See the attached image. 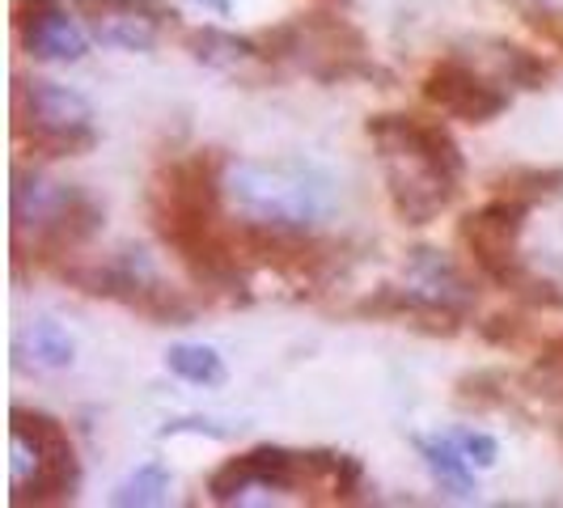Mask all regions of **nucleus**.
Masks as SVG:
<instances>
[{
	"label": "nucleus",
	"instance_id": "obj_20",
	"mask_svg": "<svg viewBox=\"0 0 563 508\" xmlns=\"http://www.w3.org/2000/svg\"><path fill=\"white\" fill-rule=\"evenodd\" d=\"M166 368L191 386H225L229 368L217 347L208 343H174L166 352Z\"/></svg>",
	"mask_w": 563,
	"mask_h": 508
},
{
	"label": "nucleus",
	"instance_id": "obj_24",
	"mask_svg": "<svg viewBox=\"0 0 563 508\" xmlns=\"http://www.w3.org/2000/svg\"><path fill=\"white\" fill-rule=\"evenodd\" d=\"M521 22L534 30L542 43H551L555 52H563V9H551V4H534V9H526V18H521Z\"/></svg>",
	"mask_w": 563,
	"mask_h": 508
},
{
	"label": "nucleus",
	"instance_id": "obj_19",
	"mask_svg": "<svg viewBox=\"0 0 563 508\" xmlns=\"http://www.w3.org/2000/svg\"><path fill=\"white\" fill-rule=\"evenodd\" d=\"M492 196H508L526 208H534L542 199H555L563 191V169H538V166H517L508 174H496L492 183Z\"/></svg>",
	"mask_w": 563,
	"mask_h": 508
},
{
	"label": "nucleus",
	"instance_id": "obj_14",
	"mask_svg": "<svg viewBox=\"0 0 563 508\" xmlns=\"http://www.w3.org/2000/svg\"><path fill=\"white\" fill-rule=\"evenodd\" d=\"M73 9L89 38L114 52H153L174 22L166 0H73Z\"/></svg>",
	"mask_w": 563,
	"mask_h": 508
},
{
	"label": "nucleus",
	"instance_id": "obj_21",
	"mask_svg": "<svg viewBox=\"0 0 563 508\" xmlns=\"http://www.w3.org/2000/svg\"><path fill=\"white\" fill-rule=\"evenodd\" d=\"M492 47H496V59H500V68H505L508 85L547 89V85L555 81V68L542 56H534V52H526V47H517V43H492Z\"/></svg>",
	"mask_w": 563,
	"mask_h": 508
},
{
	"label": "nucleus",
	"instance_id": "obj_11",
	"mask_svg": "<svg viewBox=\"0 0 563 508\" xmlns=\"http://www.w3.org/2000/svg\"><path fill=\"white\" fill-rule=\"evenodd\" d=\"M233 242L246 258V267H267L292 284H322L335 272V242L318 238V229L297 225H258V221H238Z\"/></svg>",
	"mask_w": 563,
	"mask_h": 508
},
{
	"label": "nucleus",
	"instance_id": "obj_18",
	"mask_svg": "<svg viewBox=\"0 0 563 508\" xmlns=\"http://www.w3.org/2000/svg\"><path fill=\"white\" fill-rule=\"evenodd\" d=\"M416 450H420L423 466L437 475L441 487H450L453 496H475L471 462H466V453H462V445H457L453 437H441V441H423V437H416Z\"/></svg>",
	"mask_w": 563,
	"mask_h": 508
},
{
	"label": "nucleus",
	"instance_id": "obj_3",
	"mask_svg": "<svg viewBox=\"0 0 563 508\" xmlns=\"http://www.w3.org/2000/svg\"><path fill=\"white\" fill-rule=\"evenodd\" d=\"M251 492H288L310 505H356L365 500V466L352 453L335 450H284L254 445L225 457L208 475L212 505H242Z\"/></svg>",
	"mask_w": 563,
	"mask_h": 508
},
{
	"label": "nucleus",
	"instance_id": "obj_12",
	"mask_svg": "<svg viewBox=\"0 0 563 508\" xmlns=\"http://www.w3.org/2000/svg\"><path fill=\"white\" fill-rule=\"evenodd\" d=\"M423 102L432 111L450 114L457 123L471 128H487L492 119H500L508 111V89L496 77L479 73L475 64H466L462 56H441L420 81Z\"/></svg>",
	"mask_w": 563,
	"mask_h": 508
},
{
	"label": "nucleus",
	"instance_id": "obj_16",
	"mask_svg": "<svg viewBox=\"0 0 563 508\" xmlns=\"http://www.w3.org/2000/svg\"><path fill=\"white\" fill-rule=\"evenodd\" d=\"M183 47L191 52V59L217 68V73H246V68H267V64H276L258 38H238V34L217 30V26L191 30V34L183 38Z\"/></svg>",
	"mask_w": 563,
	"mask_h": 508
},
{
	"label": "nucleus",
	"instance_id": "obj_8",
	"mask_svg": "<svg viewBox=\"0 0 563 508\" xmlns=\"http://www.w3.org/2000/svg\"><path fill=\"white\" fill-rule=\"evenodd\" d=\"M258 43L267 47V56L297 64L306 77L322 85H343L373 77L377 64L368 52V38L361 26H352L347 18H339L331 9H313V13H297L280 26L263 30Z\"/></svg>",
	"mask_w": 563,
	"mask_h": 508
},
{
	"label": "nucleus",
	"instance_id": "obj_17",
	"mask_svg": "<svg viewBox=\"0 0 563 508\" xmlns=\"http://www.w3.org/2000/svg\"><path fill=\"white\" fill-rule=\"evenodd\" d=\"M13 352H18L26 365L52 368V373H59V368L73 365V356H77V343H73V335L59 327L56 318H34L26 331L18 335Z\"/></svg>",
	"mask_w": 563,
	"mask_h": 508
},
{
	"label": "nucleus",
	"instance_id": "obj_4",
	"mask_svg": "<svg viewBox=\"0 0 563 508\" xmlns=\"http://www.w3.org/2000/svg\"><path fill=\"white\" fill-rule=\"evenodd\" d=\"M102 229V208L81 187L38 169H13V272H59Z\"/></svg>",
	"mask_w": 563,
	"mask_h": 508
},
{
	"label": "nucleus",
	"instance_id": "obj_10",
	"mask_svg": "<svg viewBox=\"0 0 563 508\" xmlns=\"http://www.w3.org/2000/svg\"><path fill=\"white\" fill-rule=\"evenodd\" d=\"M530 208L508 196H492L483 208L466 212L457 221V246L466 254V263L479 272L487 284L512 288L517 297L534 301V306H563L555 284L530 280L526 263H521V233H526Z\"/></svg>",
	"mask_w": 563,
	"mask_h": 508
},
{
	"label": "nucleus",
	"instance_id": "obj_7",
	"mask_svg": "<svg viewBox=\"0 0 563 508\" xmlns=\"http://www.w3.org/2000/svg\"><path fill=\"white\" fill-rule=\"evenodd\" d=\"M9 432H13V505H73L81 492V457L68 437V428L34 407H13L9 411Z\"/></svg>",
	"mask_w": 563,
	"mask_h": 508
},
{
	"label": "nucleus",
	"instance_id": "obj_13",
	"mask_svg": "<svg viewBox=\"0 0 563 508\" xmlns=\"http://www.w3.org/2000/svg\"><path fill=\"white\" fill-rule=\"evenodd\" d=\"M13 38L34 64H77L89 52V30L64 0H13Z\"/></svg>",
	"mask_w": 563,
	"mask_h": 508
},
{
	"label": "nucleus",
	"instance_id": "obj_6",
	"mask_svg": "<svg viewBox=\"0 0 563 508\" xmlns=\"http://www.w3.org/2000/svg\"><path fill=\"white\" fill-rule=\"evenodd\" d=\"M13 144L34 162L85 157L98 144L93 107L77 89L47 77H13Z\"/></svg>",
	"mask_w": 563,
	"mask_h": 508
},
{
	"label": "nucleus",
	"instance_id": "obj_9",
	"mask_svg": "<svg viewBox=\"0 0 563 508\" xmlns=\"http://www.w3.org/2000/svg\"><path fill=\"white\" fill-rule=\"evenodd\" d=\"M59 276L85 297L114 301L123 310L157 322V327H187L196 318V306L183 297V288H174L153 267V258L144 251H132V246L107 254V258H81L77 254L73 263L59 267Z\"/></svg>",
	"mask_w": 563,
	"mask_h": 508
},
{
	"label": "nucleus",
	"instance_id": "obj_5",
	"mask_svg": "<svg viewBox=\"0 0 563 508\" xmlns=\"http://www.w3.org/2000/svg\"><path fill=\"white\" fill-rule=\"evenodd\" d=\"M225 199L242 221L318 229L339 212L335 178L297 157L225 162Z\"/></svg>",
	"mask_w": 563,
	"mask_h": 508
},
{
	"label": "nucleus",
	"instance_id": "obj_23",
	"mask_svg": "<svg viewBox=\"0 0 563 508\" xmlns=\"http://www.w3.org/2000/svg\"><path fill=\"white\" fill-rule=\"evenodd\" d=\"M479 331L487 343L508 347V352H521L530 343V335H534V322H526L521 313H492L487 322H479Z\"/></svg>",
	"mask_w": 563,
	"mask_h": 508
},
{
	"label": "nucleus",
	"instance_id": "obj_26",
	"mask_svg": "<svg viewBox=\"0 0 563 508\" xmlns=\"http://www.w3.org/2000/svg\"><path fill=\"white\" fill-rule=\"evenodd\" d=\"M534 373L542 377V382H551L555 390H563V335H551L538 343Z\"/></svg>",
	"mask_w": 563,
	"mask_h": 508
},
{
	"label": "nucleus",
	"instance_id": "obj_1",
	"mask_svg": "<svg viewBox=\"0 0 563 508\" xmlns=\"http://www.w3.org/2000/svg\"><path fill=\"white\" fill-rule=\"evenodd\" d=\"M225 157L212 148L166 162L148 178L153 229L191 284L229 306H251V267L233 242V225H225Z\"/></svg>",
	"mask_w": 563,
	"mask_h": 508
},
{
	"label": "nucleus",
	"instance_id": "obj_2",
	"mask_svg": "<svg viewBox=\"0 0 563 508\" xmlns=\"http://www.w3.org/2000/svg\"><path fill=\"white\" fill-rule=\"evenodd\" d=\"M365 132L382 157L386 196L402 225H428L441 212H450L453 199L462 196L466 157L441 119L416 111H382L368 114Z\"/></svg>",
	"mask_w": 563,
	"mask_h": 508
},
{
	"label": "nucleus",
	"instance_id": "obj_15",
	"mask_svg": "<svg viewBox=\"0 0 563 508\" xmlns=\"http://www.w3.org/2000/svg\"><path fill=\"white\" fill-rule=\"evenodd\" d=\"M361 318H382V322H398V327H411V331H423V335L437 339H453L462 331L466 313L453 310L450 301L423 292V288H382L365 297L356 306Z\"/></svg>",
	"mask_w": 563,
	"mask_h": 508
},
{
	"label": "nucleus",
	"instance_id": "obj_22",
	"mask_svg": "<svg viewBox=\"0 0 563 508\" xmlns=\"http://www.w3.org/2000/svg\"><path fill=\"white\" fill-rule=\"evenodd\" d=\"M166 492H169V475L157 466V462H148L141 466L136 475L128 483H119L111 492V505H166Z\"/></svg>",
	"mask_w": 563,
	"mask_h": 508
},
{
	"label": "nucleus",
	"instance_id": "obj_25",
	"mask_svg": "<svg viewBox=\"0 0 563 508\" xmlns=\"http://www.w3.org/2000/svg\"><path fill=\"white\" fill-rule=\"evenodd\" d=\"M457 445H462V453H466V462L471 466H496V457H500V445H496V437H487V432H479V428H466V432H457L453 437Z\"/></svg>",
	"mask_w": 563,
	"mask_h": 508
}]
</instances>
